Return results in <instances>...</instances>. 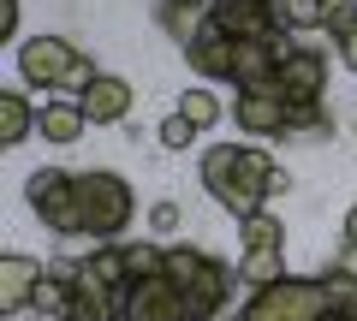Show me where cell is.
<instances>
[{
    "label": "cell",
    "mask_w": 357,
    "mask_h": 321,
    "mask_svg": "<svg viewBox=\"0 0 357 321\" xmlns=\"http://www.w3.org/2000/svg\"><path fill=\"white\" fill-rule=\"evenodd\" d=\"M155 137H161V149H191V143H197V125L173 107V113L161 119V131H155Z\"/></svg>",
    "instance_id": "cell-20"
},
{
    "label": "cell",
    "mask_w": 357,
    "mask_h": 321,
    "mask_svg": "<svg viewBox=\"0 0 357 321\" xmlns=\"http://www.w3.org/2000/svg\"><path fill=\"white\" fill-rule=\"evenodd\" d=\"M18 77H24L30 90H66V95H84L96 84V60L77 54L66 36H30L18 48Z\"/></svg>",
    "instance_id": "cell-4"
},
{
    "label": "cell",
    "mask_w": 357,
    "mask_h": 321,
    "mask_svg": "<svg viewBox=\"0 0 357 321\" xmlns=\"http://www.w3.org/2000/svg\"><path fill=\"white\" fill-rule=\"evenodd\" d=\"M215 6H220V0H161V30L178 36V42H191L197 30L215 18Z\"/></svg>",
    "instance_id": "cell-15"
},
{
    "label": "cell",
    "mask_w": 357,
    "mask_h": 321,
    "mask_svg": "<svg viewBox=\"0 0 357 321\" xmlns=\"http://www.w3.org/2000/svg\"><path fill=\"white\" fill-rule=\"evenodd\" d=\"M333 42H340V65H345V72H357V24L345 30V36H333Z\"/></svg>",
    "instance_id": "cell-23"
},
{
    "label": "cell",
    "mask_w": 357,
    "mask_h": 321,
    "mask_svg": "<svg viewBox=\"0 0 357 321\" xmlns=\"http://www.w3.org/2000/svg\"><path fill=\"white\" fill-rule=\"evenodd\" d=\"M351 131H357V125H351Z\"/></svg>",
    "instance_id": "cell-28"
},
{
    "label": "cell",
    "mask_w": 357,
    "mask_h": 321,
    "mask_svg": "<svg viewBox=\"0 0 357 321\" xmlns=\"http://www.w3.org/2000/svg\"><path fill=\"white\" fill-rule=\"evenodd\" d=\"M274 18H280L292 36H304V30H321V0H274Z\"/></svg>",
    "instance_id": "cell-19"
},
{
    "label": "cell",
    "mask_w": 357,
    "mask_h": 321,
    "mask_svg": "<svg viewBox=\"0 0 357 321\" xmlns=\"http://www.w3.org/2000/svg\"><path fill=\"white\" fill-rule=\"evenodd\" d=\"M77 214H84V238L114 244V238L131 232V220H137V191H131V179H119L107 167L77 173Z\"/></svg>",
    "instance_id": "cell-3"
},
{
    "label": "cell",
    "mask_w": 357,
    "mask_h": 321,
    "mask_svg": "<svg viewBox=\"0 0 357 321\" xmlns=\"http://www.w3.org/2000/svg\"><path fill=\"white\" fill-rule=\"evenodd\" d=\"M126 321H191L185 315V297H178V285L161 274H149V280H131L126 292Z\"/></svg>",
    "instance_id": "cell-8"
},
{
    "label": "cell",
    "mask_w": 357,
    "mask_h": 321,
    "mask_svg": "<svg viewBox=\"0 0 357 321\" xmlns=\"http://www.w3.org/2000/svg\"><path fill=\"white\" fill-rule=\"evenodd\" d=\"M345 244L357 250V208H345Z\"/></svg>",
    "instance_id": "cell-26"
},
{
    "label": "cell",
    "mask_w": 357,
    "mask_h": 321,
    "mask_svg": "<svg viewBox=\"0 0 357 321\" xmlns=\"http://www.w3.org/2000/svg\"><path fill=\"white\" fill-rule=\"evenodd\" d=\"M24 203H30V214L48 232H60V238H77V232H84V214H77V173L36 167L24 179Z\"/></svg>",
    "instance_id": "cell-6"
},
{
    "label": "cell",
    "mask_w": 357,
    "mask_h": 321,
    "mask_svg": "<svg viewBox=\"0 0 357 321\" xmlns=\"http://www.w3.org/2000/svg\"><path fill=\"white\" fill-rule=\"evenodd\" d=\"M321 309H328V285L321 280L280 274V280H268V285L250 292V304L238 309V321H321Z\"/></svg>",
    "instance_id": "cell-5"
},
{
    "label": "cell",
    "mask_w": 357,
    "mask_h": 321,
    "mask_svg": "<svg viewBox=\"0 0 357 321\" xmlns=\"http://www.w3.org/2000/svg\"><path fill=\"white\" fill-rule=\"evenodd\" d=\"M351 24H357V0H321V30L345 36Z\"/></svg>",
    "instance_id": "cell-21"
},
{
    "label": "cell",
    "mask_w": 357,
    "mask_h": 321,
    "mask_svg": "<svg viewBox=\"0 0 357 321\" xmlns=\"http://www.w3.org/2000/svg\"><path fill=\"white\" fill-rule=\"evenodd\" d=\"M268 179H274V155L250 149V143H215L203 149V185L232 220H250L256 208H268Z\"/></svg>",
    "instance_id": "cell-1"
},
{
    "label": "cell",
    "mask_w": 357,
    "mask_h": 321,
    "mask_svg": "<svg viewBox=\"0 0 357 321\" xmlns=\"http://www.w3.org/2000/svg\"><path fill=\"white\" fill-rule=\"evenodd\" d=\"M36 119H42V107L30 102L24 90H6L0 95V149H18V143L36 131Z\"/></svg>",
    "instance_id": "cell-14"
},
{
    "label": "cell",
    "mask_w": 357,
    "mask_h": 321,
    "mask_svg": "<svg viewBox=\"0 0 357 321\" xmlns=\"http://www.w3.org/2000/svg\"><path fill=\"white\" fill-rule=\"evenodd\" d=\"M48 280V268H42L36 256H24V250H6L0 256V309L6 315H18V309L36 304V285Z\"/></svg>",
    "instance_id": "cell-10"
},
{
    "label": "cell",
    "mask_w": 357,
    "mask_h": 321,
    "mask_svg": "<svg viewBox=\"0 0 357 321\" xmlns=\"http://www.w3.org/2000/svg\"><path fill=\"white\" fill-rule=\"evenodd\" d=\"M149 232H155V238H173V232H178V203H155L149 208Z\"/></svg>",
    "instance_id": "cell-22"
},
{
    "label": "cell",
    "mask_w": 357,
    "mask_h": 321,
    "mask_svg": "<svg viewBox=\"0 0 357 321\" xmlns=\"http://www.w3.org/2000/svg\"><path fill=\"white\" fill-rule=\"evenodd\" d=\"M77 102H84L89 125H126V119H131V102H137V95H131V84H126V77L102 72L84 95H77Z\"/></svg>",
    "instance_id": "cell-12"
},
{
    "label": "cell",
    "mask_w": 357,
    "mask_h": 321,
    "mask_svg": "<svg viewBox=\"0 0 357 321\" xmlns=\"http://www.w3.org/2000/svg\"><path fill=\"white\" fill-rule=\"evenodd\" d=\"M84 125H89V113H84V102H42V119H36V137H48V143H77L84 137Z\"/></svg>",
    "instance_id": "cell-13"
},
{
    "label": "cell",
    "mask_w": 357,
    "mask_h": 321,
    "mask_svg": "<svg viewBox=\"0 0 357 321\" xmlns=\"http://www.w3.org/2000/svg\"><path fill=\"white\" fill-rule=\"evenodd\" d=\"M167 280L178 285V297H185V315H191V321H215V315H227L232 285H244L238 268H227V262L203 256L197 244H167Z\"/></svg>",
    "instance_id": "cell-2"
},
{
    "label": "cell",
    "mask_w": 357,
    "mask_h": 321,
    "mask_svg": "<svg viewBox=\"0 0 357 321\" xmlns=\"http://www.w3.org/2000/svg\"><path fill=\"white\" fill-rule=\"evenodd\" d=\"M232 54H238V36H227L215 18L185 42V60H191L197 77H227V84H232Z\"/></svg>",
    "instance_id": "cell-11"
},
{
    "label": "cell",
    "mask_w": 357,
    "mask_h": 321,
    "mask_svg": "<svg viewBox=\"0 0 357 321\" xmlns=\"http://www.w3.org/2000/svg\"><path fill=\"white\" fill-rule=\"evenodd\" d=\"M262 6H274V0H262Z\"/></svg>",
    "instance_id": "cell-27"
},
{
    "label": "cell",
    "mask_w": 357,
    "mask_h": 321,
    "mask_svg": "<svg viewBox=\"0 0 357 321\" xmlns=\"http://www.w3.org/2000/svg\"><path fill=\"white\" fill-rule=\"evenodd\" d=\"M280 274H286V250H244L238 256V280L250 285V292L268 285V280H280Z\"/></svg>",
    "instance_id": "cell-17"
},
{
    "label": "cell",
    "mask_w": 357,
    "mask_h": 321,
    "mask_svg": "<svg viewBox=\"0 0 357 321\" xmlns=\"http://www.w3.org/2000/svg\"><path fill=\"white\" fill-rule=\"evenodd\" d=\"M280 102H321L328 95V54L304 48V42H292V54L280 60Z\"/></svg>",
    "instance_id": "cell-7"
},
{
    "label": "cell",
    "mask_w": 357,
    "mask_h": 321,
    "mask_svg": "<svg viewBox=\"0 0 357 321\" xmlns=\"http://www.w3.org/2000/svg\"><path fill=\"white\" fill-rule=\"evenodd\" d=\"M178 113L191 119L197 131H208V125H215L220 113H227V102H220L215 90H203V84H197V90H185V95H178Z\"/></svg>",
    "instance_id": "cell-18"
},
{
    "label": "cell",
    "mask_w": 357,
    "mask_h": 321,
    "mask_svg": "<svg viewBox=\"0 0 357 321\" xmlns=\"http://www.w3.org/2000/svg\"><path fill=\"white\" fill-rule=\"evenodd\" d=\"M0 36L6 42L18 36V0H0Z\"/></svg>",
    "instance_id": "cell-24"
},
{
    "label": "cell",
    "mask_w": 357,
    "mask_h": 321,
    "mask_svg": "<svg viewBox=\"0 0 357 321\" xmlns=\"http://www.w3.org/2000/svg\"><path fill=\"white\" fill-rule=\"evenodd\" d=\"M268 191H274V196H286V191H292V173H286V167H274V179H268Z\"/></svg>",
    "instance_id": "cell-25"
},
{
    "label": "cell",
    "mask_w": 357,
    "mask_h": 321,
    "mask_svg": "<svg viewBox=\"0 0 357 321\" xmlns=\"http://www.w3.org/2000/svg\"><path fill=\"white\" fill-rule=\"evenodd\" d=\"M238 244L244 250H286V226L274 208H256L250 220H238Z\"/></svg>",
    "instance_id": "cell-16"
},
{
    "label": "cell",
    "mask_w": 357,
    "mask_h": 321,
    "mask_svg": "<svg viewBox=\"0 0 357 321\" xmlns=\"http://www.w3.org/2000/svg\"><path fill=\"white\" fill-rule=\"evenodd\" d=\"M232 119H238L244 137H280V131H286L280 84H262V90H238V102H232Z\"/></svg>",
    "instance_id": "cell-9"
}]
</instances>
